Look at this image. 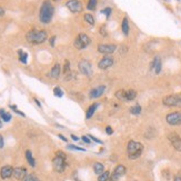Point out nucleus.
I'll use <instances>...</instances> for the list:
<instances>
[{
  "label": "nucleus",
  "instance_id": "obj_1",
  "mask_svg": "<svg viewBox=\"0 0 181 181\" xmlns=\"http://www.w3.org/2000/svg\"><path fill=\"white\" fill-rule=\"evenodd\" d=\"M53 11H55V8L50 2V0H45L42 2L41 7H40V10H39V20H40V22L45 23V25L49 23L52 19Z\"/></svg>",
  "mask_w": 181,
  "mask_h": 181
},
{
  "label": "nucleus",
  "instance_id": "obj_2",
  "mask_svg": "<svg viewBox=\"0 0 181 181\" xmlns=\"http://www.w3.org/2000/svg\"><path fill=\"white\" fill-rule=\"evenodd\" d=\"M48 38V34L45 30H37V29H31L26 34V40L32 43V45H40L43 43Z\"/></svg>",
  "mask_w": 181,
  "mask_h": 181
},
{
  "label": "nucleus",
  "instance_id": "obj_3",
  "mask_svg": "<svg viewBox=\"0 0 181 181\" xmlns=\"http://www.w3.org/2000/svg\"><path fill=\"white\" fill-rule=\"evenodd\" d=\"M142 151H143L142 143L133 141V140H130V141L128 142V144H127L128 157H129V159H131V160L138 159V158L142 155Z\"/></svg>",
  "mask_w": 181,
  "mask_h": 181
},
{
  "label": "nucleus",
  "instance_id": "obj_4",
  "mask_svg": "<svg viewBox=\"0 0 181 181\" xmlns=\"http://www.w3.org/2000/svg\"><path fill=\"white\" fill-rule=\"evenodd\" d=\"M162 103L167 107H181V93L166 96L162 99Z\"/></svg>",
  "mask_w": 181,
  "mask_h": 181
},
{
  "label": "nucleus",
  "instance_id": "obj_5",
  "mask_svg": "<svg viewBox=\"0 0 181 181\" xmlns=\"http://www.w3.org/2000/svg\"><path fill=\"white\" fill-rule=\"evenodd\" d=\"M90 38L86 34H79L77 36V38L75 39V42H73V46L75 48L79 49V50H82V49H86L87 47L90 45Z\"/></svg>",
  "mask_w": 181,
  "mask_h": 181
},
{
  "label": "nucleus",
  "instance_id": "obj_6",
  "mask_svg": "<svg viewBox=\"0 0 181 181\" xmlns=\"http://www.w3.org/2000/svg\"><path fill=\"white\" fill-rule=\"evenodd\" d=\"M52 166H53V169H55L56 172H63L64 169L67 167V163H66V158L60 156H56L52 160Z\"/></svg>",
  "mask_w": 181,
  "mask_h": 181
},
{
  "label": "nucleus",
  "instance_id": "obj_7",
  "mask_svg": "<svg viewBox=\"0 0 181 181\" xmlns=\"http://www.w3.org/2000/svg\"><path fill=\"white\" fill-rule=\"evenodd\" d=\"M78 68H79V71L87 77H90L92 75V67H91V63L89 62L88 60L82 59L79 61V64H78Z\"/></svg>",
  "mask_w": 181,
  "mask_h": 181
},
{
  "label": "nucleus",
  "instance_id": "obj_8",
  "mask_svg": "<svg viewBox=\"0 0 181 181\" xmlns=\"http://www.w3.org/2000/svg\"><path fill=\"white\" fill-rule=\"evenodd\" d=\"M166 121L168 122L171 126H180L181 125V112L179 111H174V112H170L167 114L166 117Z\"/></svg>",
  "mask_w": 181,
  "mask_h": 181
},
{
  "label": "nucleus",
  "instance_id": "obj_9",
  "mask_svg": "<svg viewBox=\"0 0 181 181\" xmlns=\"http://www.w3.org/2000/svg\"><path fill=\"white\" fill-rule=\"evenodd\" d=\"M66 7L73 13L81 12L82 9H84L80 0H68L67 2H66Z\"/></svg>",
  "mask_w": 181,
  "mask_h": 181
},
{
  "label": "nucleus",
  "instance_id": "obj_10",
  "mask_svg": "<svg viewBox=\"0 0 181 181\" xmlns=\"http://www.w3.org/2000/svg\"><path fill=\"white\" fill-rule=\"evenodd\" d=\"M126 171H127V169L125 166L118 164V166L114 168V171H112V173L110 174L109 181H119V179H120L122 176H125Z\"/></svg>",
  "mask_w": 181,
  "mask_h": 181
},
{
  "label": "nucleus",
  "instance_id": "obj_11",
  "mask_svg": "<svg viewBox=\"0 0 181 181\" xmlns=\"http://www.w3.org/2000/svg\"><path fill=\"white\" fill-rule=\"evenodd\" d=\"M117 50L116 45H108V43H101L98 46V51L102 55H111Z\"/></svg>",
  "mask_w": 181,
  "mask_h": 181
},
{
  "label": "nucleus",
  "instance_id": "obj_12",
  "mask_svg": "<svg viewBox=\"0 0 181 181\" xmlns=\"http://www.w3.org/2000/svg\"><path fill=\"white\" fill-rule=\"evenodd\" d=\"M168 139L170 140L171 144L173 146V148L177 150V151L181 152V138L177 133H170L168 136Z\"/></svg>",
  "mask_w": 181,
  "mask_h": 181
},
{
  "label": "nucleus",
  "instance_id": "obj_13",
  "mask_svg": "<svg viewBox=\"0 0 181 181\" xmlns=\"http://www.w3.org/2000/svg\"><path fill=\"white\" fill-rule=\"evenodd\" d=\"M114 61L112 57H103V58L99 61V63H98V68L101 69V70H106V69L111 67V66L114 64Z\"/></svg>",
  "mask_w": 181,
  "mask_h": 181
},
{
  "label": "nucleus",
  "instance_id": "obj_14",
  "mask_svg": "<svg viewBox=\"0 0 181 181\" xmlns=\"http://www.w3.org/2000/svg\"><path fill=\"white\" fill-rule=\"evenodd\" d=\"M161 69H162V62H161L160 57L156 56L150 63V70H155L156 75H159L161 72Z\"/></svg>",
  "mask_w": 181,
  "mask_h": 181
},
{
  "label": "nucleus",
  "instance_id": "obj_15",
  "mask_svg": "<svg viewBox=\"0 0 181 181\" xmlns=\"http://www.w3.org/2000/svg\"><path fill=\"white\" fill-rule=\"evenodd\" d=\"M105 90H106L105 86H99L97 88L91 89L90 92H89V98L90 99H98V98H100L105 93Z\"/></svg>",
  "mask_w": 181,
  "mask_h": 181
},
{
  "label": "nucleus",
  "instance_id": "obj_16",
  "mask_svg": "<svg viewBox=\"0 0 181 181\" xmlns=\"http://www.w3.org/2000/svg\"><path fill=\"white\" fill-rule=\"evenodd\" d=\"M27 169L23 167H17V168H13V177L16 178L17 180H23L25 177L27 176Z\"/></svg>",
  "mask_w": 181,
  "mask_h": 181
},
{
  "label": "nucleus",
  "instance_id": "obj_17",
  "mask_svg": "<svg viewBox=\"0 0 181 181\" xmlns=\"http://www.w3.org/2000/svg\"><path fill=\"white\" fill-rule=\"evenodd\" d=\"M13 174V168L11 166H4L0 170V177L2 179H9Z\"/></svg>",
  "mask_w": 181,
  "mask_h": 181
},
{
  "label": "nucleus",
  "instance_id": "obj_18",
  "mask_svg": "<svg viewBox=\"0 0 181 181\" xmlns=\"http://www.w3.org/2000/svg\"><path fill=\"white\" fill-rule=\"evenodd\" d=\"M60 73H61V67H60L59 63H56L55 66L52 67L50 71V77L52 79H58L60 77Z\"/></svg>",
  "mask_w": 181,
  "mask_h": 181
},
{
  "label": "nucleus",
  "instance_id": "obj_19",
  "mask_svg": "<svg viewBox=\"0 0 181 181\" xmlns=\"http://www.w3.org/2000/svg\"><path fill=\"white\" fill-rule=\"evenodd\" d=\"M98 107H99V103H98V102H95V103H92V105L90 106L88 108V110H87V112H86V119H88V120L91 119V117L95 114Z\"/></svg>",
  "mask_w": 181,
  "mask_h": 181
},
{
  "label": "nucleus",
  "instance_id": "obj_20",
  "mask_svg": "<svg viewBox=\"0 0 181 181\" xmlns=\"http://www.w3.org/2000/svg\"><path fill=\"white\" fill-rule=\"evenodd\" d=\"M121 30L125 36H128L129 34V30H130V27H129V22H128V18L125 17L123 20H122L121 23Z\"/></svg>",
  "mask_w": 181,
  "mask_h": 181
},
{
  "label": "nucleus",
  "instance_id": "obj_21",
  "mask_svg": "<svg viewBox=\"0 0 181 181\" xmlns=\"http://www.w3.org/2000/svg\"><path fill=\"white\" fill-rule=\"evenodd\" d=\"M93 171H95L96 174L100 176L101 173L105 172V166L101 163V162H96L95 166H93Z\"/></svg>",
  "mask_w": 181,
  "mask_h": 181
},
{
  "label": "nucleus",
  "instance_id": "obj_22",
  "mask_svg": "<svg viewBox=\"0 0 181 181\" xmlns=\"http://www.w3.org/2000/svg\"><path fill=\"white\" fill-rule=\"evenodd\" d=\"M0 118L2 119V121L4 122H9L10 120H11V114H9V112H7L6 110L4 109H0Z\"/></svg>",
  "mask_w": 181,
  "mask_h": 181
},
{
  "label": "nucleus",
  "instance_id": "obj_23",
  "mask_svg": "<svg viewBox=\"0 0 181 181\" xmlns=\"http://www.w3.org/2000/svg\"><path fill=\"white\" fill-rule=\"evenodd\" d=\"M26 159L28 161V163L31 166V167H36V160H34V158L32 157V153L30 150H27L26 151Z\"/></svg>",
  "mask_w": 181,
  "mask_h": 181
},
{
  "label": "nucleus",
  "instance_id": "obj_24",
  "mask_svg": "<svg viewBox=\"0 0 181 181\" xmlns=\"http://www.w3.org/2000/svg\"><path fill=\"white\" fill-rule=\"evenodd\" d=\"M126 96H127V101L135 100L136 97H137V91H136V90H133V89L126 90Z\"/></svg>",
  "mask_w": 181,
  "mask_h": 181
},
{
  "label": "nucleus",
  "instance_id": "obj_25",
  "mask_svg": "<svg viewBox=\"0 0 181 181\" xmlns=\"http://www.w3.org/2000/svg\"><path fill=\"white\" fill-rule=\"evenodd\" d=\"M116 98H118L119 100L127 101V96H126V90H118L116 92Z\"/></svg>",
  "mask_w": 181,
  "mask_h": 181
},
{
  "label": "nucleus",
  "instance_id": "obj_26",
  "mask_svg": "<svg viewBox=\"0 0 181 181\" xmlns=\"http://www.w3.org/2000/svg\"><path fill=\"white\" fill-rule=\"evenodd\" d=\"M18 53H19V60L23 64H27V58H28V53L27 52H23L22 50H18Z\"/></svg>",
  "mask_w": 181,
  "mask_h": 181
},
{
  "label": "nucleus",
  "instance_id": "obj_27",
  "mask_svg": "<svg viewBox=\"0 0 181 181\" xmlns=\"http://www.w3.org/2000/svg\"><path fill=\"white\" fill-rule=\"evenodd\" d=\"M110 174H111V173H110L109 171H105V172L101 173L100 176H99L98 181H109Z\"/></svg>",
  "mask_w": 181,
  "mask_h": 181
},
{
  "label": "nucleus",
  "instance_id": "obj_28",
  "mask_svg": "<svg viewBox=\"0 0 181 181\" xmlns=\"http://www.w3.org/2000/svg\"><path fill=\"white\" fill-rule=\"evenodd\" d=\"M141 106L140 105H136L133 107H131L130 108V112L132 114H141Z\"/></svg>",
  "mask_w": 181,
  "mask_h": 181
},
{
  "label": "nucleus",
  "instance_id": "obj_29",
  "mask_svg": "<svg viewBox=\"0 0 181 181\" xmlns=\"http://www.w3.org/2000/svg\"><path fill=\"white\" fill-rule=\"evenodd\" d=\"M67 149L68 150H73V151H81V152L86 151V149H84V148L78 147V146H75V144H68Z\"/></svg>",
  "mask_w": 181,
  "mask_h": 181
},
{
  "label": "nucleus",
  "instance_id": "obj_30",
  "mask_svg": "<svg viewBox=\"0 0 181 181\" xmlns=\"http://www.w3.org/2000/svg\"><path fill=\"white\" fill-rule=\"evenodd\" d=\"M84 18V20L87 21L89 25H91V26L95 25V18H93L92 15H90V13H86Z\"/></svg>",
  "mask_w": 181,
  "mask_h": 181
},
{
  "label": "nucleus",
  "instance_id": "obj_31",
  "mask_svg": "<svg viewBox=\"0 0 181 181\" xmlns=\"http://www.w3.org/2000/svg\"><path fill=\"white\" fill-rule=\"evenodd\" d=\"M22 181H40L39 180V178L36 176V174H34V173H30V174H27L25 177V179Z\"/></svg>",
  "mask_w": 181,
  "mask_h": 181
},
{
  "label": "nucleus",
  "instance_id": "obj_32",
  "mask_svg": "<svg viewBox=\"0 0 181 181\" xmlns=\"http://www.w3.org/2000/svg\"><path fill=\"white\" fill-rule=\"evenodd\" d=\"M97 4H98V0H89L88 4H87V8L89 10H95L97 8Z\"/></svg>",
  "mask_w": 181,
  "mask_h": 181
},
{
  "label": "nucleus",
  "instance_id": "obj_33",
  "mask_svg": "<svg viewBox=\"0 0 181 181\" xmlns=\"http://www.w3.org/2000/svg\"><path fill=\"white\" fill-rule=\"evenodd\" d=\"M70 71V61L69 60H66L64 61V67H63V73H64V76H67Z\"/></svg>",
  "mask_w": 181,
  "mask_h": 181
},
{
  "label": "nucleus",
  "instance_id": "obj_34",
  "mask_svg": "<svg viewBox=\"0 0 181 181\" xmlns=\"http://www.w3.org/2000/svg\"><path fill=\"white\" fill-rule=\"evenodd\" d=\"M53 95H55L56 97L58 98H61L63 96V91L62 89L60 88V87H56L55 89H53Z\"/></svg>",
  "mask_w": 181,
  "mask_h": 181
},
{
  "label": "nucleus",
  "instance_id": "obj_35",
  "mask_svg": "<svg viewBox=\"0 0 181 181\" xmlns=\"http://www.w3.org/2000/svg\"><path fill=\"white\" fill-rule=\"evenodd\" d=\"M101 12L103 13V15H106V18L108 19V18L110 17V15H111V12H112V9L110 8V7H107V8H105Z\"/></svg>",
  "mask_w": 181,
  "mask_h": 181
},
{
  "label": "nucleus",
  "instance_id": "obj_36",
  "mask_svg": "<svg viewBox=\"0 0 181 181\" xmlns=\"http://www.w3.org/2000/svg\"><path fill=\"white\" fill-rule=\"evenodd\" d=\"M9 107H10V108H11V109H12L13 111L16 112V114H19V116H21V117H26V114H23V112H21V111H19V110L17 109V106H12V105H10V106H9Z\"/></svg>",
  "mask_w": 181,
  "mask_h": 181
},
{
  "label": "nucleus",
  "instance_id": "obj_37",
  "mask_svg": "<svg viewBox=\"0 0 181 181\" xmlns=\"http://www.w3.org/2000/svg\"><path fill=\"white\" fill-rule=\"evenodd\" d=\"M81 139H82L84 142L87 143V144H90V143H91V139L89 138L88 136H82V138H81Z\"/></svg>",
  "mask_w": 181,
  "mask_h": 181
},
{
  "label": "nucleus",
  "instance_id": "obj_38",
  "mask_svg": "<svg viewBox=\"0 0 181 181\" xmlns=\"http://www.w3.org/2000/svg\"><path fill=\"white\" fill-rule=\"evenodd\" d=\"M87 136H88L89 138H90V139L92 140V141H95V142L99 143V144H101V143H102V141H101V140L97 139V138H95V137H93V136H91V135H87Z\"/></svg>",
  "mask_w": 181,
  "mask_h": 181
},
{
  "label": "nucleus",
  "instance_id": "obj_39",
  "mask_svg": "<svg viewBox=\"0 0 181 181\" xmlns=\"http://www.w3.org/2000/svg\"><path fill=\"white\" fill-rule=\"evenodd\" d=\"M112 132H114V130H112L111 127L110 126L106 127V133H107V135H112Z\"/></svg>",
  "mask_w": 181,
  "mask_h": 181
},
{
  "label": "nucleus",
  "instance_id": "obj_40",
  "mask_svg": "<svg viewBox=\"0 0 181 181\" xmlns=\"http://www.w3.org/2000/svg\"><path fill=\"white\" fill-rule=\"evenodd\" d=\"M127 50H128V49H127L126 46H121L120 47V49H119V52H120L121 55H123V53H126L127 52Z\"/></svg>",
  "mask_w": 181,
  "mask_h": 181
},
{
  "label": "nucleus",
  "instance_id": "obj_41",
  "mask_svg": "<svg viewBox=\"0 0 181 181\" xmlns=\"http://www.w3.org/2000/svg\"><path fill=\"white\" fill-rule=\"evenodd\" d=\"M56 39H57V37H56V36H52V37H51V38H50V46L52 47V48L55 47V41H56Z\"/></svg>",
  "mask_w": 181,
  "mask_h": 181
},
{
  "label": "nucleus",
  "instance_id": "obj_42",
  "mask_svg": "<svg viewBox=\"0 0 181 181\" xmlns=\"http://www.w3.org/2000/svg\"><path fill=\"white\" fill-rule=\"evenodd\" d=\"M100 34H101V36H103V37H107V32H106L105 27H101V28H100Z\"/></svg>",
  "mask_w": 181,
  "mask_h": 181
},
{
  "label": "nucleus",
  "instance_id": "obj_43",
  "mask_svg": "<svg viewBox=\"0 0 181 181\" xmlns=\"http://www.w3.org/2000/svg\"><path fill=\"white\" fill-rule=\"evenodd\" d=\"M4 137L0 135V149L4 148Z\"/></svg>",
  "mask_w": 181,
  "mask_h": 181
},
{
  "label": "nucleus",
  "instance_id": "obj_44",
  "mask_svg": "<svg viewBox=\"0 0 181 181\" xmlns=\"http://www.w3.org/2000/svg\"><path fill=\"white\" fill-rule=\"evenodd\" d=\"M58 137H59V138L62 140V141H64V142H67V141H68L67 138H66V137H63V135H58Z\"/></svg>",
  "mask_w": 181,
  "mask_h": 181
},
{
  "label": "nucleus",
  "instance_id": "obj_45",
  "mask_svg": "<svg viewBox=\"0 0 181 181\" xmlns=\"http://www.w3.org/2000/svg\"><path fill=\"white\" fill-rule=\"evenodd\" d=\"M173 181H181V176H174Z\"/></svg>",
  "mask_w": 181,
  "mask_h": 181
},
{
  "label": "nucleus",
  "instance_id": "obj_46",
  "mask_svg": "<svg viewBox=\"0 0 181 181\" xmlns=\"http://www.w3.org/2000/svg\"><path fill=\"white\" fill-rule=\"evenodd\" d=\"M71 139L73 140V141H78V140H79V138H78L77 136H75V135H71Z\"/></svg>",
  "mask_w": 181,
  "mask_h": 181
},
{
  "label": "nucleus",
  "instance_id": "obj_47",
  "mask_svg": "<svg viewBox=\"0 0 181 181\" xmlns=\"http://www.w3.org/2000/svg\"><path fill=\"white\" fill-rule=\"evenodd\" d=\"M4 10L0 7V17H1V16H4Z\"/></svg>",
  "mask_w": 181,
  "mask_h": 181
},
{
  "label": "nucleus",
  "instance_id": "obj_48",
  "mask_svg": "<svg viewBox=\"0 0 181 181\" xmlns=\"http://www.w3.org/2000/svg\"><path fill=\"white\" fill-rule=\"evenodd\" d=\"M34 102H36V103H37V105L39 106V107H41V103H40V102H39V100H38V99H36V98H34Z\"/></svg>",
  "mask_w": 181,
  "mask_h": 181
},
{
  "label": "nucleus",
  "instance_id": "obj_49",
  "mask_svg": "<svg viewBox=\"0 0 181 181\" xmlns=\"http://www.w3.org/2000/svg\"><path fill=\"white\" fill-rule=\"evenodd\" d=\"M1 128H2V119L0 118V129H1Z\"/></svg>",
  "mask_w": 181,
  "mask_h": 181
},
{
  "label": "nucleus",
  "instance_id": "obj_50",
  "mask_svg": "<svg viewBox=\"0 0 181 181\" xmlns=\"http://www.w3.org/2000/svg\"><path fill=\"white\" fill-rule=\"evenodd\" d=\"M76 181H79V179H76Z\"/></svg>",
  "mask_w": 181,
  "mask_h": 181
},
{
  "label": "nucleus",
  "instance_id": "obj_51",
  "mask_svg": "<svg viewBox=\"0 0 181 181\" xmlns=\"http://www.w3.org/2000/svg\"><path fill=\"white\" fill-rule=\"evenodd\" d=\"M53 1H58V0H53Z\"/></svg>",
  "mask_w": 181,
  "mask_h": 181
}]
</instances>
